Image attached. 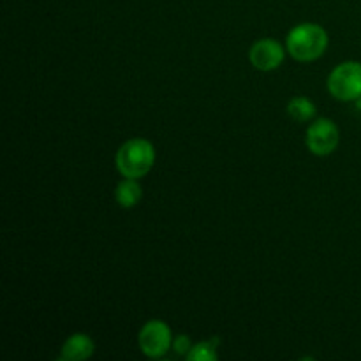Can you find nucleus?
Returning a JSON list of instances; mask_svg holds the SVG:
<instances>
[{"mask_svg":"<svg viewBox=\"0 0 361 361\" xmlns=\"http://www.w3.org/2000/svg\"><path fill=\"white\" fill-rule=\"evenodd\" d=\"M328 32L317 23H300L288 34L286 49L298 62H314L328 49Z\"/></svg>","mask_w":361,"mask_h":361,"instance_id":"obj_1","label":"nucleus"},{"mask_svg":"<svg viewBox=\"0 0 361 361\" xmlns=\"http://www.w3.org/2000/svg\"><path fill=\"white\" fill-rule=\"evenodd\" d=\"M331 97L342 102H356L361 99V62H342L330 73L326 81Z\"/></svg>","mask_w":361,"mask_h":361,"instance_id":"obj_3","label":"nucleus"},{"mask_svg":"<svg viewBox=\"0 0 361 361\" xmlns=\"http://www.w3.org/2000/svg\"><path fill=\"white\" fill-rule=\"evenodd\" d=\"M317 108L310 99L303 97V95H298V97H293L288 104V115L291 116L295 122H309V120H314L316 116Z\"/></svg>","mask_w":361,"mask_h":361,"instance_id":"obj_9","label":"nucleus"},{"mask_svg":"<svg viewBox=\"0 0 361 361\" xmlns=\"http://www.w3.org/2000/svg\"><path fill=\"white\" fill-rule=\"evenodd\" d=\"M284 48L275 39H259L254 42L249 49V60L254 66V69L263 71V73H270L281 67L284 62Z\"/></svg>","mask_w":361,"mask_h":361,"instance_id":"obj_6","label":"nucleus"},{"mask_svg":"<svg viewBox=\"0 0 361 361\" xmlns=\"http://www.w3.org/2000/svg\"><path fill=\"white\" fill-rule=\"evenodd\" d=\"M190 348H192V344H190V338L187 335H178L176 338H173V349H175L176 355L187 356Z\"/></svg>","mask_w":361,"mask_h":361,"instance_id":"obj_11","label":"nucleus"},{"mask_svg":"<svg viewBox=\"0 0 361 361\" xmlns=\"http://www.w3.org/2000/svg\"><path fill=\"white\" fill-rule=\"evenodd\" d=\"M115 162L123 178H143L155 164L154 145L143 137H133L118 148Z\"/></svg>","mask_w":361,"mask_h":361,"instance_id":"obj_2","label":"nucleus"},{"mask_svg":"<svg viewBox=\"0 0 361 361\" xmlns=\"http://www.w3.org/2000/svg\"><path fill=\"white\" fill-rule=\"evenodd\" d=\"M341 143V130L337 123L330 118H317L307 129L305 145L310 154L317 157H326L334 154Z\"/></svg>","mask_w":361,"mask_h":361,"instance_id":"obj_4","label":"nucleus"},{"mask_svg":"<svg viewBox=\"0 0 361 361\" xmlns=\"http://www.w3.org/2000/svg\"><path fill=\"white\" fill-rule=\"evenodd\" d=\"M143 197V189L136 178H123L115 189V200L122 208H134Z\"/></svg>","mask_w":361,"mask_h":361,"instance_id":"obj_8","label":"nucleus"},{"mask_svg":"<svg viewBox=\"0 0 361 361\" xmlns=\"http://www.w3.org/2000/svg\"><path fill=\"white\" fill-rule=\"evenodd\" d=\"M141 353L148 358H162L173 349V331L164 321L152 319L141 328L137 337Z\"/></svg>","mask_w":361,"mask_h":361,"instance_id":"obj_5","label":"nucleus"},{"mask_svg":"<svg viewBox=\"0 0 361 361\" xmlns=\"http://www.w3.org/2000/svg\"><path fill=\"white\" fill-rule=\"evenodd\" d=\"M215 342H217V338L214 342L208 341L192 345L185 358L189 361H217L219 356L217 351H215Z\"/></svg>","mask_w":361,"mask_h":361,"instance_id":"obj_10","label":"nucleus"},{"mask_svg":"<svg viewBox=\"0 0 361 361\" xmlns=\"http://www.w3.org/2000/svg\"><path fill=\"white\" fill-rule=\"evenodd\" d=\"M95 353V344L87 334H74L63 342L60 360L63 361H83L92 358Z\"/></svg>","mask_w":361,"mask_h":361,"instance_id":"obj_7","label":"nucleus"}]
</instances>
